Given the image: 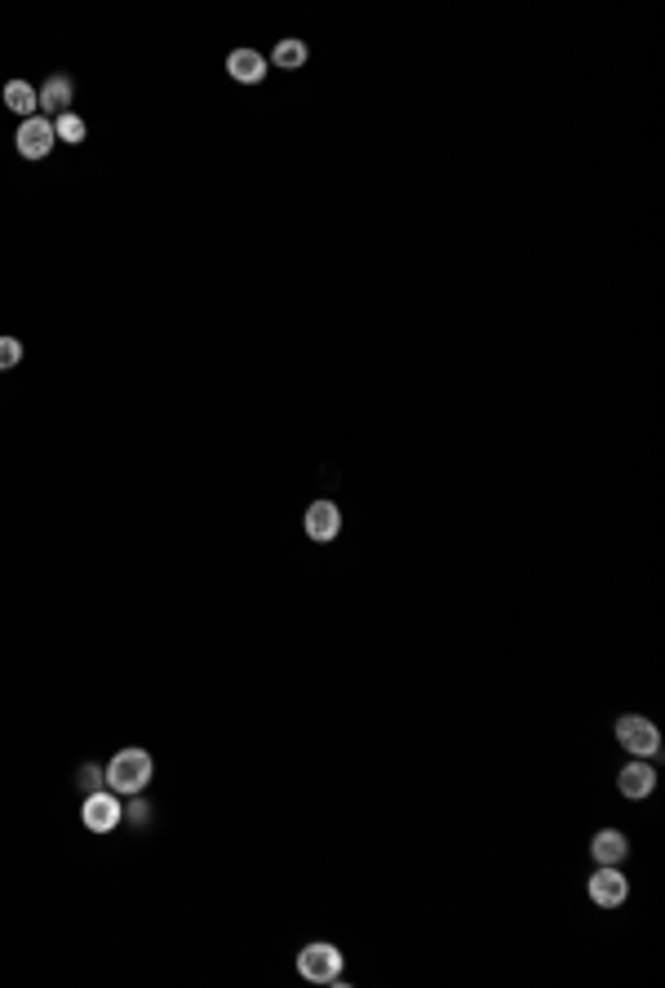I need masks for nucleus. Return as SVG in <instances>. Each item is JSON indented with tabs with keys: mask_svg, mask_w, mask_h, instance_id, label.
I'll return each instance as SVG.
<instances>
[{
	"mask_svg": "<svg viewBox=\"0 0 665 988\" xmlns=\"http://www.w3.org/2000/svg\"><path fill=\"white\" fill-rule=\"evenodd\" d=\"M125 816L133 820V825H142V820H147V802H133V807L125 811Z\"/></svg>",
	"mask_w": 665,
	"mask_h": 988,
	"instance_id": "obj_17",
	"label": "nucleus"
},
{
	"mask_svg": "<svg viewBox=\"0 0 665 988\" xmlns=\"http://www.w3.org/2000/svg\"><path fill=\"white\" fill-rule=\"evenodd\" d=\"M298 971L311 984H337L342 980V949L337 944H306L298 953Z\"/></svg>",
	"mask_w": 665,
	"mask_h": 988,
	"instance_id": "obj_3",
	"label": "nucleus"
},
{
	"mask_svg": "<svg viewBox=\"0 0 665 988\" xmlns=\"http://www.w3.org/2000/svg\"><path fill=\"white\" fill-rule=\"evenodd\" d=\"M102 780H107V771H98V767H80V789H89V794H94V789H107V785H102Z\"/></svg>",
	"mask_w": 665,
	"mask_h": 988,
	"instance_id": "obj_16",
	"label": "nucleus"
},
{
	"mask_svg": "<svg viewBox=\"0 0 665 988\" xmlns=\"http://www.w3.org/2000/svg\"><path fill=\"white\" fill-rule=\"evenodd\" d=\"M151 780V754L147 749H120L107 763V789L111 794H142Z\"/></svg>",
	"mask_w": 665,
	"mask_h": 988,
	"instance_id": "obj_1",
	"label": "nucleus"
},
{
	"mask_svg": "<svg viewBox=\"0 0 665 988\" xmlns=\"http://www.w3.org/2000/svg\"><path fill=\"white\" fill-rule=\"evenodd\" d=\"M337 532H342V510H337L329 497L311 501V510H306V537L311 541H333Z\"/></svg>",
	"mask_w": 665,
	"mask_h": 988,
	"instance_id": "obj_7",
	"label": "nucleus"
},
{
	"mask_svg": "<svg viewBox=\"0 0 665 988\" xmlns=\"http://www.w3.org/2000/svg\"><path fill=\"white\" fill-rule=\"evenodd\" d=\"M36 98H40V107H45V111H54V120H58V116H63V111H71V98H76V80L58 71V76H49L45 85H40V94H36Z\"/></svg>",
	"mask_w": 665,
	"mask_h": 988,
	"instance_id": "obj_9",
	"label": "nucleus"
},
{
	"mask_svg": "<svg viewBox=\"0 0 665 988\" xmlns=\"http://www.w3.org/2000/svg\"><path fill=\"white\" fill-rule=\"evenodd\" d=\"M617 745L630 758H657L661 754V727L643 714H626L617 718Z\"/></svg>",
	"mask_w": 665,
	"mask_h": 988,
	"instance_id": "obj_2",
	"label": "nucleus"
},
{
	"mask_svg": "<svg viewBox=\"0 0 665 988\" xmlns=\"http://www.w3.org/2000/svg\"><path fill=\"white\" fill-rule=\"evenodd\" d=\"M80 820H85L89 833H111L125 820V807H120V798L111 794V789H94V794L85 798V807H80Z\"/></svg>",
	"mask_w": 665,
	"mask_h": 988,
	"instance_id": "obj_4",
	"label": "nucleus"
},
{
	"mask_svg": "<svg viewBox=\"0 0 665 988\" xmlns=\"http://www.w3.org/2000/svg\"><path fill=\"white\" fill-rule=\"evenodd\" d=\"M58 133H54V120L49 116H27L23 125H18V156L23 160H45L49 151H54Z\"/></svg>",
	"mask_w": 665,
	"mask_h": 988,
	"instance_id": "obj_5",
	"label": "nucleus"
},
{
	"mask_svg": "<svg viewBox=\"0 0 665 988\" xmlns=\"http://www.w3.org/2000/svg\"><path fill=\"white\" fill-rule=\"evenodd\" d=\"M23 364V342L18 337H0V368H18Z\"/></svg>",
	"mask_w": 665,
	"mask_h": 988,
	"instance_id": "obj_15",
	"label": "nucleus"
},
{
	"mask_svg": "<svg viewBox=\"0 0 665 988\" xmlns=\"http://www.w3.org/2000/svg\"><path fill=\"white\" fill-rule=\"evenodd\" d=\"M590 856H595V864H621L630 856V838L621 829H599L595 842H590Z\"/></svg>",
	"mask_w": 665,
	"mask_h": 988,
	"instance_id": "obj_11",
	"label": "nucleus"
},
{
	"mask_svg": "<svg viewBox=\"0 0 665 988\" xmlns=\"http://www.w3.org/2000/svg\"><path fill=\"white\" fill-rule=\"evenodd\" d=\"M5 107L9 111H18V116H36V107H40V98H36V89L27 85V80H9L5 85Z\"/></svg>",
	"mask_w": 665,
	"mask_h": 988,
	"instance_id": "obj_12",
	"label": "nucleus"
},
{
	"mask_svg": "<svg viewBox=\"0 0 665 988\" xmlns=\"http://www.w3.org/2000/svg\"><path fill=\"white\" fill-rule=\"evenodd\" d=\"M227 71H231V80H240V85H262L271 67H266V58L258 49H235L227 58Z\"/></svg>",
	"mask_w": 665,
	"mask_h": 988,
	"instance_id": "obj_10",
	"label": "nucleus"
},
{
	"mask_svg": "<svg viewBox=\"0 0 665 988\" xmlns=\"http://www.w3.org/2000/svg\"><path fill=\"white\" fill-rule=\"evenodd\" d=\"M54 133H58V142H71V147H80V142H85V133H89V125L76 116V111H63V116L54 120Z\"/></svg>",
	"mask_w": 665,
	"mask_h": 988,
	"instance_id": "obj_13",
	"label": "nucleus"
},
{
	"mask_svg": "<svg viewBox=\"0 0 665 988\" xmlns=\"http://www.w3.org/2000/svg\"><path fill=\"white\" fill-rule=\"evenodd\" d=\"M271 63L280 67V71L302 67L306 63V45H302V40H280V45H275V54H271Z\"/></svg>",
	"mask_w": 665,
	"mask_h": 988,
	"instance_id": "obj_14",
	"label": "nucleus"
},
{
	"mask_svg": "<svg viewBox=\"0 0 665 988\" xmlns=\"http://www.w3.org/2000/svg\"><path fill=\"white\" fill-rule=\"evenodd\" d=\"M630 895V882L626 873H621V864H599L595 878H590V900L599 904V909H621Z\"/></svg>",
	"mask_w": 665,
	"mask_h": 988,
	"instance_id": "obj_6",
	"label": "nucleus"
},
{
	"mask_svg": "<svg viewBox=\"0 0 665 988\" xmlns=\"http://www.w3.org/2000/svg\"><path fill=\"white\" fill-rule=\"evenodd\" d=\"M617 785H621V794L634 798V802L652 798V789H657V767H652V758H634V763L621 771Z\"/></svg>",
	"mask_w": 665,
	"mask_h": 988,
	"instance_id": "obj_8",
	"label": "nucleus"
}]
</instances>
